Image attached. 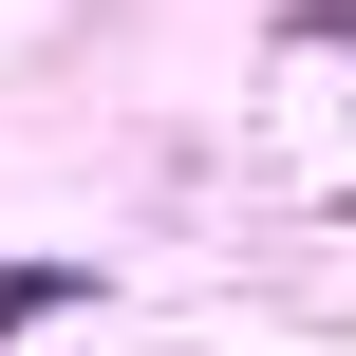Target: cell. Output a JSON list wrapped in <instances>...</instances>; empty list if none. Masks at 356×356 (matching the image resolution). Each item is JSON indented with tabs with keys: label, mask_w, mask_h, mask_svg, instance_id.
Instances as JSON below:
<instances>
[{
	"label": "cell",
	"mask_w": 356,
	"mask_h": 356,
	"mask_svg": "<svg viewBox=\"0 0 356 356\" xmlns=\"http://www.w3.org/2000/svg\"><path fill=\"white\" fill-rule=\"evenodd\" d=\"M94 300V263H0V338H38V319H75Z\"/></svg>",
	"instance_id": "obj_1"
},
{
	"label": "cell",
	"mask_w": 356,
	"mask_h": 356,
	"mask_svg": "<svg viewBox=\"0 0 356 356\" xmlns=\"http://www.w3.org/2000/svg\"><path fill=\"white\" fill-rule=\"evenodd\" d=\"M300 38H338V56H356V0H300Z\"/></svg>",
	"instance_id": "obj_2"
}]
</instances>
